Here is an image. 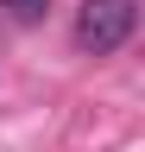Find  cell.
Wrapping results in <instances>:
<instances>
[{
	"label": "cell",
	"instance_id": "6da1fadb",
	"mask_svg": "<svg viewBox=\"0 0 145 152\" xmlns=\"http://www.w3.org/2000/svg\"><path fill=\"white\" fill-rule=\"evenodd\" d=\"M139 26V0H82L76 13V51L88 57H114Z\"/></svg>",
	"mask_w": 145,
	"mask_h": 152
},
{
	"label": "cell",
	"instance_id": "7a4b0ae2",
	"mask_svg": "<svg viewBox=\"0 0 145 152\" xmlns=\"http://www.w3.org/2000/svg\"><path fill=\"white\" fill-rule=\"evenodd\" d=\"M0 7H6V19H19V26H38L50 13V0H0Z\"/></svg>",
	"mask_w": 145,
	"mask_h": 152
}]
</instances>
